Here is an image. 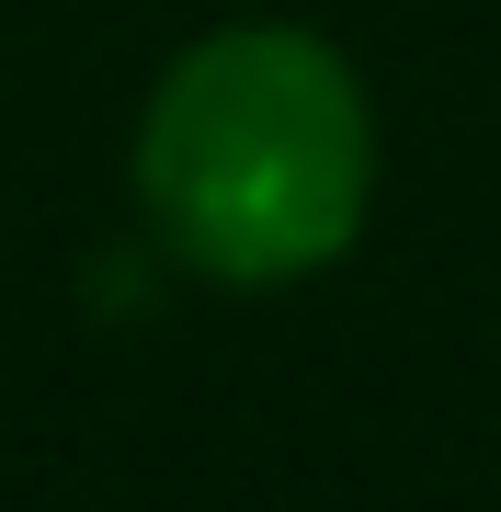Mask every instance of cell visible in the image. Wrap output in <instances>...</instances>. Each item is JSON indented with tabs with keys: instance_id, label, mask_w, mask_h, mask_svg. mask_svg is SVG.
<instances>
[{
	"instance_id": "6da1fadb",
	"label": "cell",
	"mask_w": 501,
	"mask_h": 512,
	"mask_svg": "<svg viewBox=\"0 0 501 512\" xmlns=\"http://www.w3.org/2000/svg\"><path fill=\"white\" fill-rule=\"evenodd\" d=\"M137 217L205 285H297L376 205V103L308 23H217L137 114Z\"/></svg>"
}]
</instances>
